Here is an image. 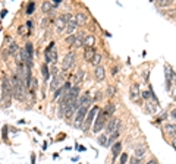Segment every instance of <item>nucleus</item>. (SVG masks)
Wrapping results in <instances>:
<instances>
[{
  "label": "nucleus",
  "instance_id": "1",
  "mask_svg": "<svg viewBox=\"0 0 176 164\" xmlns=\"http://www.w3.org/2000/svg\"><path fill=\"white\" fill-rule=\"evenodd\" d=\"M11 88H12V95L19 100V101H24L25 100V95H26V87L25 84L22 82V79L18 75H13L11 79Z\"/></svg>",
  "mask_w": 176,
  "mask_h": 164
},
{
  "label": "nucleus",
  "instance_id": "2",
  "mask_svg": "<svg viewBox=\"0 0 176 164\" xmlns=\"http://www.w3.org/2000/svg\"><path fill=\"white\" fill-rule=\"evenodd\" d=\"M11 97H12L11 81H9V78L6 75H3V78H2V100H3L5 106L11 104Z\"/></svg>",
  "mask_w": 176,
  "mask_h": 164
},
{
  "label": "nucleus",
  "instance_id": "3",
  "mask_svg": "<svg viewBox=\"0 0 176 164\" xmlns=\"http://www.w3.org/2000/svg\"><path fill=\"white\" fill-rule=\"evenodd\" d=\"M110 117H112V116H110V114L106 112V110H101V112L97 113V119H95V123H94L93 132H94V133H99L100 130L104 128L106 122H107Z\"/></svg>",
  "mask_w": 176,
  "mask_h": 164
},
{
  "label": "nucleus",
  "instance_id": "4",
  "mask_svg": "<svg viewBox=\"0 0 176 164\" xmlns=\"http://www.w3.org/2000/svg\"><path fill=\"white\" fill-rule=\"evenodd\" d=\"M78 97H79V87H75V85H73V87L60 98V107H63L65 104L73 101V100H78Z\"/></svg>",
  "mask_w": 176,
  "mask_h": 164
},
{
  "label": "nucleus",
  "instance_id": "5",
  "mask_svg": "<svg viewBox=\"0 0 176 164\" xmlns=\"http://www.w3.org/2000/svg\"><path fill=\"white\" fill-rule=\"evenodd\" d=\"M44 57H46V63H53V66L57 63V50L54 47V43H50L47 48L44 50Z\"/></svg>",
  "mask_w": 176,
  "mask_h": 164
},
{
  "label": "nucleus",
  "instance_id": "6",
  "mask_svg": "<svg viewBox=\"0 0 176 164\" xmlns=\"http://www.w3.org/2000/svg\"><path fill=\"white\" fill-rule=\"evenodd\" d=\"M75 59H76V54L73 53V51H69L66 56H65V59H63L62 62V71L66 72L69 67L73 65V62H75Z\"/></svg>",
  "mask_w": 176,
  "mask_h": 164
},
{
  "label": "nucleus",
  "instance_id": "7",
  "mask_svg": "<svg viewBox=\"0 0 176 164\" xmlns=\"http://www.w3.org/2000/svg\"><path fill=\"white\" fill-rule=\"evenodd\" d=\"M97 113H99V107H93L90 112H88L87 117H85V120H84V129H85V130L90 129V126H91V123H93L94 117L97 116Z\"/></svg>",
  "mask_w": 176,
  "mask_h": 164
},
{
  "label": "nucleus",
  "instance_id": "8",
  "mask_svg": "<svg viewBox=\"0 0 176 164\" xmlns=\"http://www.w3.org/2000/svg\"><path fill=\"white\" fill-rule=\"evenodd\" d=\"M107 132L109 133H116V132H119V129H120V119L118 117H112L109 120V123H107Z\"/></svg>",
  "mask_w": 176,
  "mask_h": 164
},
{
  "label": "nucleus",
  "instance_id": "9",
  "mask_svg": "<svg viewBox=\"0 0 176 164\" xmlns=\"http://www.w3.org/2000/svg\"><path fill=\"white\" fill-rule=\"evenodd\" d=\"M88 114V107H79V110L76 112V114H75V126H79L81 123L85 120V117H87Z\"/></svg>",
  "mask_w": 176,
  "mask_h": 164
},
{
  "label": "nucleus",
  "instance_id": "10",
  "mask_svg": "<svg viewBox=\"0 0 176 164\" xmlns=\"http://www.w3.org/2000/svg\"><path fill=\"white\" fill-rule=\"evenodd\" d=\"M90 102H91V97H90V92L88 91L84 92L82 95L78 97V104H79V107H88Z\"/></svg>",
  "mask_w": 176,
  "mask_h": 164
},
{
  "label": "nucleus",
  "instance_id": "11",
  "mask_svg": "<svg viewBox=\"0 0 176 164\" xmlns=\"http://www.w3.org/2000/svg\"><path fill=\"white\" fill-rule=\"evenodd\" d=\"M85 32H78L75 34V40H73V44H72V48H79V47L84 46V38H85Z\"/></svg>",
  "mask_w": 176,
  "mask_h": 164
},
{
  "label": "nucleus",
  "instance_id": "12",
  "mask_svg": "<svg viewBox=\"0 0 176 164\" xmlns=\"http://www.w3.org/2000/svg\"><path fill=\"white\" fill-rule=\"evenodd\" d=\"M95 54H97V53H95V48H94V47H85V50H84V60L91 63V60L94 59Z\"/></svg>",
  "mask_w": 176,
  "mask_h": 164
},
{
  "label": "nucleus",
  "instance_id": "13",
  "mask_svg": "<svg viewBox=\"0 0 176 164\" xmlns=\"http://www.w3.org/2000/svg\"><path fill=\"white\" fill-rule=\"evenodd\" d=\"M54 26H56L57 32H63V31L66 30V19L63 18V15H60L56 19V22H54Z\"/></svg>",
  "mask_w": 176,
  "mask_h": 164
},
{
  "label": "nucleus",
  "instance_id": "14",
  "mask_svg": "<svg viewBox=\"0 0 176 164\" xmlns=\"http://www.w3.org/2000/svg\"><path fill=\"white\" fill-rule=\"evenodd\" d=\"M164 69H166V89L169 91L172 87V82H173V71L167 65H166Z\"/></svg>",
  "mask_w": 176,
  "mask_h": 164
},
{
  "label": "nucleus",
  "instance_id": "15",
  "mask_svg": "<svg viewBox=\"0 0 176 164\" xmlns=\"http://www.w3.org/2000/svg\"><path fill=\"white\" fill-rule=\"evenodd\" d=\"M120 149H122V142H119V141L112 145V154H113L112 155V161H114L120 155Z\"/></svg>",
  "mask_w": 176,
  "mask_h": 164
},
{
  "label": "nucleus",
  "instance_id": "16",
  "mask_svg": "<svg viewBox=\"0 0 176 164\" xmlns=\"http://www.w3.org/2000/svg\"><path fill=\"white\" fill-rule=\"evenodd\" d=\"M76 28H78L76 18H72V19H71V20H69V22L66 24V30H65V31H66L67 34H72V32L76 30Z\"/></svg>",
  "mask_w": 176,
  "mask_h": 164
},
{
  "label": "nucleus",
  "instance_id": "17",
  "mask_svg": "<svg viewBox=\"0 0 176 164\" xmlns=\"http://www.w3.org/2000/svg\"><path fill=\"white\" fill-rule=\"evenodd\" d=\"M62 82H63V76L62 75H57V76L53 78L52 84H50V88H52V89H57V88L62 85Z\"/></svg>",
  "mask_w": 176,
  "mask_h": 164
},
{
  "label": "nucleus",
  "instance_id": "18",
  "mask_svg": "<svg viewBox=\"0 0 176 164\" xmlns=\"http://www.w3.org/2000/svg\"><path fill=\"white\" fill-rule=\"evenodd\" d=\"M94 75H95V79H97V81H103L104 78H106V73H104V67H103V66H97V67H95V72H94Z\"/></svg>",
  "mask_w": 176,
  "mask_h": 164
},
{
  "label": "nucleus",
  "instance_id": "19",
  "mask_svg": "<svg viewBox=\"0 0 176 164\" xmlns=\"http://www.w3.org/2000/svg\"><path fill=\"white\" fill-rule=\"evenodd\" d=\"M138 95H140V85L138 84H132L131 85V98L135 100Z\"/></svg>",
  "mask_w": 176,
  "mask_h": 164
},
{
  "label": "nucleus",
  "instance_id": "20",
  "mask_svg": "<svg viewBox=\"0 0 176 164\" xmlns=\"http://www.w3.org/2000/svg\"><path fill=\"white\" fill-rule=\"evenodd\" d=\"M95 44V37L94 35H85L84 38V46L85 47H94Z\"/></svg>",
  "mask_w": 176,
  "mask_h": 164
},
{
  "label": "nucleus",
  "instance_id": "21",
  "mask_svg": "<svg viewBox=\"0 0 176 164\" xmlns=\"http://www.w3.org/2000/svg\"><path fill=\"white\" fill-rule=\"evenodd\" d=\"M84 76H85V71H79L76 72V75H75V81H73V84H75V87H78L81 82H82Z\"/></svg>",
  "mask_w": 176,
  "mask_h": 164
},
{
  "label": "nucleus",
  "instance_id": "22",
  "mask_svg": "<svg viewBox=\"0 0 176 164\" xmlns=\"http://www.w3.org/2000/svg\"><path fill=\"white\" fill-rule=\"evenodd\" d=\"M145 153H147V148H145V147H137V148H135V157L138 160H140L141 157H144Z\"/></svg>",
  "mask_w": 176,
  "mask_h": 164
},
{
  "label": "nucleus",
  "instance_id": "23",
  "mask_svg": "<svg viewBox=\"0 0 176 164\" xmlns=\"http://www.w3.org/2000/svg\"><path fill=\"white\" fill-rule=\"evenodd\" d=\"M18 48H19V47H18V44H16V43H11V46L7 47V53H9V54H12V56H15L16 53H18Z\"/></svg>",
  "mask_w": 176,
  "mask_h": 164
},
{
  "label": "nucleus",
  "instance_id": "24",
  "mask_svg": "<svg viewBox=\"0 0 176 164\" xmlns=\"http://www.w3.org/2000/svg\"><path fill=\"white\" fill-rule=\"evenodd\" d=\"M164 130H166L167 133H169V135L175 136V135H176V125H170V123H169V125H166Z\"/></svg>",
  "mask_w": 176,
  "mask_h": 164
},
{
  "label": "nucleus",
  "instance_id": "25",
  "mask_svg": "<svg viewBox=\"0 0 176 164\" xmlns=\"http://www.w3.org/2000/svg\"><path fill=\"white\" fill-rule=\"evenodd\" d=\"M41 9H43L44 13H49L50 10H53V3H52V2H44L43 6H41Z\"/></svg>",
  "mask_w": 176,
  "mask_h": 164
},
{
  "label": "nucleus",
  "instance_id": "26",
  "mask_svg": "<svg viewBox=\"0 0 176 164\" xmlns=\"http://www.w3.org/2000/svg\"><path fill=\"white\" fill-rule=\"evenodd\" d=\"M76 22H78V25L85 24L87 22V16L84 15V13H76Z\"/></svg>",
  "mask_w": 176,
  "mask_h": 164
},
{
  "label": "nucleus",
  "instance_id": "27",
  "mask_svg": "<svg viewBox=\"0 0 176 164\" xmlns=\"http://www.w3.org/2000/svg\"><path fill=\"white\" fill-rule=\"evenodd\" d=\"M99 144L100 145H103V147H109V139H107V136H106V135H100Z\"/></svg>",
  "mask_w": 176,
  "mask_h": 164
},
{
  "label": "nucleus",
  "instance_id": "28",
  "mask_svg": "<svg viewBox=\"0 0 176 164\" xmlns=\"http://www.w3.org/2000/svg\"><path fill=\"white\" fill-rule=\"evenodd\" d=\"M101 59H103V57H101V54H99V53H97V54H95V56H94V59L93 60H91V65H93V66H100V62H101Z\"/></svg>",
  "mask_w": 176,
  "mask_h": 164
},
{
  "label": "nucleus",
  "instance_id": "29",
  "mask_svg": "<svg viewBox=\"0 0 176 164\" xmlns=\"http://www.w3.org/2000/svg\"><path fill=\"white\" fill-rule=\"evenodd\" d=\"M18 32H19V35L25 37V35H30V30H28V26L26 25H22L19 30H18Z\"/></svg>",
  "mask_w": 176,
  "mask_h": 164
},
{
  "label": "nucleus",
  "instance_id": "30",
  "mask_svg": "<svg viewBox=\"0 0 176 164\" xmlns=\"http://www.w3.org/2000/svg\"><path fill=\"white\" fill-rule=\"evenodd\" d=\"M34 9H35V3H34V2H30V3L26 5V15H31L32 12H34Z\"/></svg>",
  "mask_w": 176,
  "mask_h": 164
},
{
  "label": "nucleus",
  "instance_id": "31",
  "mask_svg": "<svg viewBox=\"0 0 176 164\" xmlns=\"http://www.w3.org/2000/svg\"><path fill=\"white\" fill-rule=\"evenodd\" d=\"M41 72H43V76H44V79H49V76H50V73H49V72H50V71H49V67H47L46 63L41 66Z\"/></svg>",
  "mask_w": 176,
  "mask_h": 164
},
{
  "label": "nucleus",
  "instance_id": "32",
  "mask_svg": "<svg viewBox=\"0 0 176 164\" xmlns=\"http://www.w3.org/2000/svg\"><path fill=\"white\" fill-rule=\"evenodd\" d=\"M157 5L163 6V7H166V6H172V0H160V2H157Z\"/></svg>",
  "mask_w": 176,
  "mask_h": 164
},
{
  "label": "nucleus",
  "instance_id": "33",
  "mask_svg": "<svg viewBox=\"0 0 176 164\" xmlns=\"http://www.w3.org/2000/svg\"><path fill=\"white\" fill-rule=\"evenodd\" d=\"M104 110H106V112H107L110 116H112V114L114 113V110H116V107H114L113 104H109V106H106V108H104Z\"/></svg>",
  "mask_w": 176,
  "mask_h": 164
},
{
  "label": "nucleus",
  "instance_id": "34",
  "mask_svg": "<svg viewBox=\"0 0 176 164\" xmlns=\"http://www.w3.org/2000/svg\"><path fill=\"white\" fill-rule=\"evenodd\" d=\"M118 136H119V132L112 133V135H110V138H109V145H112V142H113V141H116V139H118Z\"/></svg>",
  "mask_w": 176,
  "mask_h": 164
},
{
  "label": "nucleus",
  "instance_id": "35",
  "mask_svg": "<svg viewBox=\"0 0 176 164\" xmlns=\"http://www.w3.org/2000/svg\"><path fill=\"white\" fill-rule=\"evenodd\" d=\"M114 94H116V88H114V87H109V88H107V95H109V97H113Z\"/></svg>",
  "mask_w": 176,
  "mask_h": 164
},
{
  "label": "nucleus",
  "instance_id": "36",
  "mask_svg": "<svg viewBox=\"0 0 176 164\" xmlns=\"http://www.w3.org/2000/svg\"><path fill=\"white\" fill-rule=\"evenodd\" d=\"M126 160H128V154H122L120 155V164H126Z\"/></svg>",
  "mask_w": 176,
  "mask_h": 164
},
{
  "label": "nucleus",
  "instance_id": "37",
  "mask_svg": "<svg viewBox=\"0 0 176 164\" xmlns=\"http://www.w3.org/2000/svg\"><path fill=\"white\" fill-rule=\"evenodd\" d=\"M6 138H7V126L3 128V139H6Z\"/></svg>",
  "mask_w": 176,
  "mask_h": 164
},
{
  "label": "nucleus",
  "instance_id": "38",
  "mask_svg": "<svg viewBox=\"0 0 176 164\" xmlns=\"http://www.w3.org/2000/svg\"><path fill=\"white\" fill-rule=\"evenodd\" d=\"M129 164H140V160L135 158V157H134V158H132V160L129 161Z\"/></svg>",
  "mask_w": 176,
  "mask_h": 164
},
{
  "label": "nucleus",
  "instance_id": "39",
  "mask_svg": "<svg viewBox=\"0 0 176 164\" xmlns=\"http://www.w3.org/2000/svg\"><path fill=\"white\" fill-rule=\"evenodd\" d=\"M25 25L28 26V30H30V32H31V31H32V22H31V20H28V22H26Z\"/></svg>",
  "mask_w": 176,
  "mask_h": 164
},
{
  "label": "nucleus",
  "instance_id": "40",
  "mask_svg": "<svg viewBox=\"0 0 176 164\" xmlns=\"http://www.w3.org/2000/svg\"><path fill=\"white\" fill-rule=\"evenodd\" d=\"M6 13H7V10H6V9H3V10H2V15H0V16H2V18H5V15H6Z\"/></svg>",
  "mask_w": 176,
  "mask_h": 164
},
{
  "label": "nucleus",
  "instance_id": "41",
  "mask_svg": "<svg viewBox=\"0 0 176 164\" xmlns=\"http://www.w3.org/2000/svg\"><path fill=\"white\" fill-rule=\"evenodd\" d=\"M147 164H157V161H155V160H151V161H148Z\"/></svg>",
  "mask_w": 176,
  "mask_h": 164
},
{
  "label": "nucleus",
  "instance_id": "42",
  "mask_svg": "<svg viewBox=\"0 0 176 164\" xmlns=\"http://www.w3.org/2000/svg\"><path fill=\"white\" fill-rule=\"evenodd\" d=\"M172 145H173V148H175V149H176V138H175V139H173V142H172Z\"/></svg>",
  "mask_w": 176,
  "mask_h": 164
},
{
  "label": "nucleus",
  "instance_id": "43",
  "mask_svg": "<svg viewBox=\"0 0 176 164\" xmlns=\"http://www.w3.org/2000/svg\"><path fill=\"white\" fill-rule=\"evenodd\" d=\"M31 161H32V164H35V157L34 155H31Z\"/></svg>",
  "mask_w": 176,
  "mask_h": 164
},
{
  "label": "nucleus",
  "instance_id": "44",
  "mask_svg": "<svg viewBox=\"0 0 176 164\" xmlns=\"http://www.w3.org/2000/svg\"><path fill=\"white\" fill-rule=\"evenodd\" d=\"M172 117L176 119V110H173V112H172Z\"/></svg>",
  "mask_w": 176,
  "mask_h": 164
}]
</instances>
